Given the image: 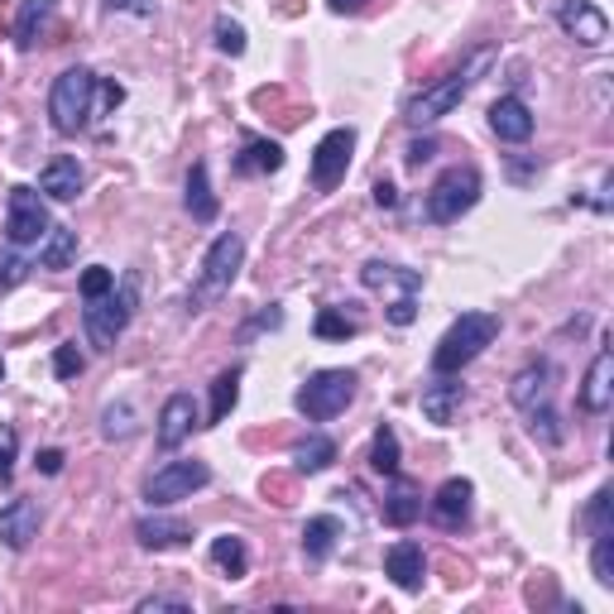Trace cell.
<instances>
[{
  "label": "cell",
  "mask_w": 614,
  "mask_h": 614,
  "mask_svg": "<svg viewBox=\"0 0 614 614\" xmlns=\"http://www.w3.org/2000/svg\"><path fill=\"white\" fill-rule=\"evenodd\" d=\"M188 212H192V221H202V226H212L216 212H221V207H216L207 164H192V173H188Z\"/></svg>",
  "instance_id": "cell-27"
},
{
  "label": "cell",
  "mask_w": 614,
  "mask_h": 614,
  "mask_svg": "<svg viewBox=\"0 0 614 614\" xmlns=\"http://www.w3.org/2000/svg\"><path fill=\"white\" fill-rule=\"evenodd\" d=\"M82 183H87V173H82V164L72 159V154H58V159L39 173V192L53 202H72L82 192Z\"/></svg>",
  "instance_id": "cell-20"
},
{
  "label": "cell",
  "mask_w": 614,
  "mask_h": 614,
  "mask_svg": "<svg viewBox=\"0 0 614 614\" xmlns=\"http://www.w3.org/2000/svg\"><path fill=\"white\" fill-rule=\"evenodd\" d=\"M356 370H317V375H308V384L298 389V413L308 418V423H332L336 413H346V404L356 399Z\"/></svg>",
  "instance_id": "cell-7"
},
{
  "label": "cell",
  "mask_w": 614,
  "mask_h": 614,
  "mask_svg": "<svg viewBox=\"0 0 614 614\" xmlns=\"http://www.w3.org/2000/svg\"><path fill=\"white\" fill-rule=\"evenodd\" d=\"M63 461H68V456L58 452V447H44V452H39V471H44V475H58V471H63Z\"/></svg>",
  "instance_id": "cell-47"
},
{
  "label": "cell",
  "mask_w": 614,
  "mask_h": 614,
  "mask_svg": "<svg viewBox=\"0 0 614 614\" xmlns=\"http://www.w3.org/2000/svg\"><path fill=\"white\" fill-rule=\"evenodd\" d=\"M207 485H212L207 461H164L159 471L144 480V499H149L154 509H168V504L192 499L197 490H207Z\"/></svg>",
  "instance_id": "cell-8"
},
{
  "label": "cell",
  "mask_w": 614,
  "mask_h": 614,
  "mask_svg": "<svg viewBox=\"0 0 614 614\" xmlns=\"http://www.w3.org/2000/svg\"><path fill=\"white\" fill-rule=\"evenodd\" d=\"M48 207H44V197L34 188H10V197H5V236H10V245L24 250V245H39V240L48 236Z\"/></svg>",
  "instance_id": "cell-9"
},
{
  "label": "cell",
  "mask_w": 614,
  "mask_h": 614,
  "mask_svg": "<svg viewBox=\"0 0 614 614\" xmlns=\"http://www.w3.org/2000/svg\"><path fill=\"white\" fill-rule=\"evenodd\" d=\"M82 370H87V356L77 351V341H63V346H58V351H53V375H58V380H77Z\"/></svg>",
  "instance_id": "cell-38"
},
{
  "label": "cell",
  "mask_w": 614,
  "mask_h": 614,
  "mask_svg": "<svg viewBox=\"0 0 614 614\" xmlns=\"http://www.w3.org/2000/svg\"><path fill=\"white\" fill-rule=\"evenodd\" d=\"M610 404H614V356H610V346H600L581 380V408L586 413H605Z\"/></svg>",
  "instance_id": "cell-18"
},
{
  "label": "cell",
  "mask_w": 614,
  "mask_h": 614,
  "mask_svg": "<svg viewBox=\"0 0 614 614\" xmlns=\"http://www.w3.org/2000/svg\"><path fill=\"white\" fill-rule=\"evenodd\" d=\"M610 504H614V490L600 485L595 499H591V509H586V523H591V533H600V528H614V523H610Z\"/></svg>",
  "instance_id": "cell-41"
},
{
  "label": "cell",
  "mask_w": 614,
  "mask_h": 614,
  "mask_svg": "<svg viewBox=\"0 0 614 614\" xmlns=\"http://www.w3.org/2000/svg\"><path fill=\"white\" fill-rule=\"evenodd\" d=\"M490 130L504 140V144H528L533 140V111H528L523 96H499L490 106Z\"/></svg>",
  "instance_id": "cell-16"
},
{
  "label": "cell",
  "mask_w": 614,
  "mask_h": 614,
  "mask_svg": "<svg viewBox=\"0 0 614 614\" xmlns=\"http://www.w3.org/2000/svg\"><path fill=\"white\" fill-rule=\"evenodd\" d=\"M53 15H58V0H24L20 15H15V44L20 48H34L48 34Z\"/></svg>",
  "instance_id": "cell-24"
},
{
  "label": "cell",
  "mask_w": 614,
  "mask_h": 614,
  "mask_svg": "<svg viewBox=\"0 0 614 614\" xmlns=\"http://www.w3.org/2000/svg\"><path fill=\"white\" fill-rule=\"evenodd\" d=\"M240 380H245V370H240V365L221 370V375L212 380V413H207V423H202V428H221L226 418L236 413V404H240Z\"/></svg>",
  "instance_id": "cell-26"
},
{
  "label": "cell",
  "mask_w": 614,
  "mask_h": 614,
  "mask_svg": "<svg viewBox=\"0 0 614 614\" xmlns=\"http://www.w3.org/2000/svg\"><path fill=\"white\" fill-rule=\"evenodd\" d=\"M72 260H77V231H72V226H48L39 264L44 269H68Z\"/></svg>",
  "instance_id": "cell-30"
},
{
  "label": "cell",
  "mask_w": 614,
  "mask_h": 614,
  "mask_svg": "<svg viewBox=\"0 0 614 614\" xmlns=\"http://www.w3.org/2000/svg\"><path fill=\"white\" fill-rule=\"evenodd\" d=\"M523 418H528V432H533L543 447H562V442H567V423H562V413L552 408V399L523 408Z\"/></svg>",
  "instance_id": "cell-29"
},
{
  "label": "cell",
  "mask_w": 614,
  "mask_h": 614,
  "mask_svg": "<svg viewBox=\"0 0 614 614\" xmlns=\"http://www.w3.org/2000/svg\"><path fill=\"white\" fill-rule=\"evenodd\" d=\"M135 308H140V274L135 269L120 274V284L111 293L87 298V308H82V332H87L92 351H116V341L125 336Z\"/></svg>",
  "instance_id": "cell-2"
},
{
  "label": "cell",
  "mask_w": 614,
  "mask_h": 614,
  "mask_svg": "<svg viewBox=\"0 0 614 614\" xmlns=\"http://www.w3.org/2000/svg\"><path fill=\"white\" fill-rule=\"evenodd\" d=\"M106 10H130V15H140V20H149L154 10H159V0H106Z\"/></svg>",
  "instance_id": "cell-44"
},
{
  "label": "cell",
  "mask_w": 614,
  "mask_h": 614,
  "mask_svg": "<svg viewBox=\"0 0 614 614\" xmlns=\"http://www.w3.org/2000/svg\"><path fill=\"white\" fill-rule=\"evenodd\" d=\"M116 288V269H106V264H92V269H82V298H101Z\"/></svg>",
  "instance_id": "cell-40"
},
{
  "label": "cell",
  "mask_w": 614,
  "mask_h": 614,
  "mask_svg": "<svg viewBox=\"0 0 614 614\" xmlns=\"http://www.w3.org/2000/svg\"><path fill=\"white\" fill-rule=\"evenodd\" d=\"M557 24H562V34L567 39H576L581 48H600L610 39V20H605V10L595 5V0H557Z\"/></svg>",
  "instance_id": "cell-11"
},
{
  "label": "cell",
  "mask_w": 614,
  "mask_h": 614,
  "mask_svg": "<svg viewBox=\"0 0 614 614\" xmlns=\"http://www.w3.org/2000/svg\"><path fill=\"white\" fill-rule=\"evenodd\" d=\"M130 432H135V404H130V399L106 404V413H101V437H106V442H125Z\"/></svg>",
  "instance_id": "cell-34"
},
{
  "label": "cell",
  "mask_w": 614,
  "mask_h": 614,
  "mask_svg": "<svg viewBox=\"0 0 614 614\" xmlns=\"http://www.w3.org/2000/svg\"><path fill=\"white\" fill-rule=\"evenodd\" d=\"M336 538H341V519H332V514H317V519L303 523V552L308 562H327L336 552Z\"/></svg>",
  "instance_id": "cell-28"
},
{
  "label": "cell",
  "mask_w": 614,
  "mask_h": 614,
  "mask_svg": "<svg viewBox=\"0 0 614 614\" xmlns=\"http://www.w3.org/2000/svg\"><path fill=\"white\" fill-rule=\"evenodd\" d=\"M135 538H140V547H149V552H168V547H183L192 543V528L183 519H140L135 523Z\"/></svg>",
  "instance_id": "cell-21"
},
{
  "label": "cell",
  "mask_w": 614,
  "mask_h": 614,
  "mask_svg": "<svg viewBox=\"0 0 614 614\" xmlns=\"http://www.w3.org/2000/svg\"><path fill=\"white\" fill-rule=\"evenodd\" d=\"M509 399H514V408H533V404L552 399V365H547V360H538V365H523L519 375H514Z\"/></svg>",
  "instance_id": "cell-22"
},
{
  "label": "cell",
  "mask_w": 614,
  "mask_h": 614,
  "mask_svg": "<svg viewBox=\"0 0 614 614\" xmlns=\"http://www.w3.org/2000/svg\"><path fill=\"white\" fill-rule=\"evenodd\" d=\"M360 284L384 293V288H399V293H418L423 288V274L418 269H404V264H384V260H370L365 269H360Z\"/></svg>",
  "instance_id": "cell-23"
},
{
  "label": "cell",
  "mask_w": 614,
  "mask_h": 614,
  "mask_svg": "<svg viewBox=\"0 0 614 614\" xmlns=\"http://www.w3.org/2000/svg\"><path fill=\"white\" fill-rule=\"evenodd\" d=\"M15 456H20V432L0 423V485H10V475H15Z\"/></svg>",
  "instance_id": "cell-39"
},
{
  "label": "cell",
  "mask_w": 614,
  "mask_h": 614,
  "mask_svg": "<svg viewBox=\"0 0 614 614\" xmlns=\"http://www.w3.org/2000/svg\"><path fill=\"white\" fill-rule=\"evenodd\" d=\"M499 336L495 312H461L447 332H442L437 351H432V375H461L471 360L485 356V346Z\"/></svg>",
  "instance_id": "cell-4"
},
{
  "label": "cell",
  "mask_w": 614,
  "mask_h": 614,
  "mask_svg": "<svg viewBox=\"0 0 614 614\" xmlns=\"http://www.w3.org/2000/svg\"><path fill=\"white\" fill-rule=\"evenodd\" d=\"M471 499H475V485L466 475L442 480V490L432 495V519L456 533V528H466V519H471Z\"/></svg>",
  "instance_id": "cell-15"
},
{
  "label": "cell",
  "mask_w": 614,
  "mask_h": 614,
  "mask_svg": "<svg viewBox=\"0 0 614 614\" xmlns=\"http://www.w3.org/2000/svg\"><path fill=\"white\" fill-rule=\"evenodd\" d=\"M384 317H389L394 327H413L418 322V293H399L389 308H384Z\"/></svg>",
  "instance_id": "cell-42"
},
{
  "label": "cell",
  "mask_w": 614,
  "mask_h": 614,
  "mask_svg": "<svg viewBox=\"0 0 614 614\" xmlns=\"http://www.w3.org/2000/svg\"><path fill=\"white\" fill-rule=\"evenodd\" d=\"M327 5L336 10V15H356V10L365 5V0H327Z\"/></svg>",
  "instance_id": "cell-49"
},
{
  "label": "cell",
  "mask_w": 614,
  "mask_h": 614,
  "mask_svg": "<svg viewBox=\"0 0 614 614\" xmlns=\"http://www.w3.org/2000/svg\"><path fill=\"white\" fill-rule=\"evenodd\" d=\"M336 461V442L332 437H322V432H312L308 442H298V452H293V466L303 475H317V471H327V466Z\"/></svg>",
  "instance_id": "cell-32"
},
{
  "label": "cell",
  "mask_w": 614,
  "mask_h": 614,
  "mask_svg": "<svg viewBox=\"0 0 614 614\" xmlns=\"http://www.w3.org/2000/svg\"><path fill=\"white\" fill-rule=\"evenodd\" d=\"M154 610H192L188 600H178V595H149V600H140V614H154Z\"/></svg>",
  "instance_id": "cell-45"
},
{
  "label": "cell",
  "mask_w": 614,
  "mask_h": 614,
  "mask_svg": "<svg viewBox=\"0 0 614 614\" xmlns=\"http://www.w3.org/2000/svg\"><path fill=\"white\" fill-rule=\"evenodd\" d=\"M192 428H202L197 423V399H192V394H168L164 399V408H159V432H154V437H159V447L164 452H178L183 447V442L192 437Z\"/></svg>",
  "instance_id": "cell-12"
},
{
  "label": "cell",
  "mask_w": 614,
  "mask_h": 614,
  "mask_svg": "<svg viewBox=\"0 0 614 614\" xmlns=\"http://www.w3.org/2000/svg\"><path fill=\"white\" fill-rule=\"evenodd\" d=\"M418 404H423V418H428V423L452 428V423H456V413H461V404H466V384L456 380V375H437V380H428V384H423Z\"/></svg>",
  "instance_id": "cell-13"
},
{
  "label": "cell",
  "mask_w": 614,
  "mask_h": 614,
  "mask_svg": "<svg viewBox=\"0 0 614 614\" xmlns=\"http://www.w3.org/2000/svg\"><path fill=\"white\" fill-rule=\"evenodd\" d=\"M370 471L380 475H399V432H394L389 423L375 428V442H370Z\"/></svg>",
  "instance_id": "cell-33"
},
{
  "label": "cell",
  "mask_w": 614,
  "mask_h": 614,
  "mask_svg": "<svg viewBox=\"0 0 614 614\" xmlns=\"http://www.w3.org/2000/svg\"><path fill=\"white\" fill-rule=\"evenodd\" d=\"M212 34H216V48H221L226 58H240V53H245V24H240V20H231V15H216Z\"/></svg>",
  "instance_id": "cell-37"
},
{
  "label": "cell",
  "mask_w": 614,
  "mask_h": 614,
  "mask_svg": "<svg viewBox=\"0 0 614 614\" xmlns=\"http://www.w3.org/2000/svg\"><path fill=\"white\" fill-rule=\"evenodd\" d=\"M432 154H437V140H413V144H408V164H413V168H423L428 159H432Z\"/></svg>",
  "instance_id": "cell-46"
},
{
  "label": "cell",
  "mask_w": 614,
  "mask_h": 614,
  "mask_svg": "<svg viewBox=\"0 0 614 614\" xmlns=\"http://www.w3.org/2000/svg\"><path fill=\"white\" fill-rule=\"evenodd\" d=\"M240 264H245V240H240L236 231L216 236V240H212V250L202 255L197 284L188 288V312H202V308L221 303V298L231 293V284H236V274H240Z\"/></svg>",
  "instance_id": "cell-5"
},
{
  "label": "cell",
  "mask_w": 614,
  "mask_h": 614,
  "mask_svg": "<svg viewBox=\"0 0 614 614\" xmlns=\"http://www.w3.org/2000/svg\"><path fill=\"white\" fill-rule=\"evenodd\" d=\"M375 207H399V188H394L389 178H380L375 183Z\"/></svg>",
  "instance_id": "cell-48"
},
{
  "label": "cell",
  "mask_w": 614,
  "mask_h": 614,
  "mask_svg": "<svg viewBox=\"0 0 614 614\" xmlns=\"http://www.w3.org/2000/svg\"><path fill=\"white\" fill-rule=\"evenodd\" d=\"M384 571L394 576V586L399 591H423V576H428V552L418 543H394L389 552H384Z\"/></svg>",
  "instance_id": "cell-17"
},
{
  "label": "cell",
  "mask_w": 614,
  "mask_h": 614,
  "mask_svg": "<svg viewBox=\"0 0 614 614\" xmlns=\"http://www.w3.org/2000/svg\"><path fill=\"white\" fill-rule=\"evenodd\" d=\"M212 562L221 567L231 581H240V576L250 571V552H245V538H236V533H221V538H212Z\"/></svg>",
  "instance_id": "cell-31"
},
{
  "label": "cell",
  "mask_w": 614,
  "mask_h": 614,
  "mask_svg": "<svg viewBox=\"0 0 614 614\" xmlns=\"http://www.w3.org/2000/svg\"><path fill=\"white\" fill-rule=\"evenodd\" d=\"M490 58H495V53H490V48H480L471 63H461V68L442 72L437 82H428V87L418 92V96H408L404 120H408L413 130H428V125H437V120H447V116L456 111V106L466 101V92H471L475 82H480V72L490 68Z\"/></svg>",
  "instance_id": "cell-1"
},
{
  "label": "cell",
  "mask_w": 614,
  "mask_h": 614,
  "mask_svg": "<svg viewBox=\"0 0 614 614\" xmlns=\"http://www.w3.org/2000/svg\"><path fill=\"white\" fill-rule=\"evenodd\" d=\"M595 543H591V571H595V581L605 586H614V528H600V533H591Z\"/></svg>",
  "instance_id": "cell-35"
},
{
  "label": "cell",
  "mask_w": 614,
  "mask_h": 614,
  "mask_svg": "<svg viewBox=\"0 0 614 614\" xmlns=\"http://www.w3.org/2000/svg\"><path fill=\"white\" fill-rule=\"evenodd\" d=\"M423 519V495H418V485H408V480L394 475V490L384 495V523L389 528H408Z\"/></svg>",
  "instance_id": "cell-25"
},
{
  "label": "cell",
  "mask_w": 614,
  "mask_h": 614,
  "mask_svg": "<svg viewBox=\"0 0 614 614\" xmlns=\"http://www.w3.org/2000/svg\"><path fill=\"white\" fill-rule=\"evenodd\" d=\"M231 168L240 178L279 173V168H284V144L279 140H264V135H245V144H240V154H236Z\"/></svg>",
  "instance_id": "cell-19"
},
{
  "label": "cell",
  "mask_w": 614,
  "mask_h": 614,
  "mask_svg": "<svg viewBox=\"0 0 614 614\" xmlns=\"http://www.w3.org/2000/svg\"><path fill=\"white\" fill-rule=\"evenodd\" d=\"M480 188H485V183H480V168H475V164H452L447 173L432 183L428 202H423L428 221H437V226L461 221V216L480 202Z\"/></svg>",
  "instance_id": "cell-6"
},
{
  "label": "cell",
  "mask_w": 614,
  "mask_h": 614,
  "mask_svg": "<svg viewBox=\"0 0 614 614\" xmlns=\"http://www.w3.org/2000/svg\"><path fill=\"white\" fill-rule=\"evenodd\" d=\"M29 279V264H24L20 255H0V293L5 288H15V284H24Z\"/></svg>",
  "instance_id": "cell-43"
},
{
  "label": "cell",
  "mask_w": 614,
  "mask_h": 614,
  "mask_svg": "<svg viewBox=\"0 0 614 614\" xmlns=\"http://www.w3.org/2000/svg\"><path fill=\"white\" fill-rule=\"evenodd\" d=\"M96 96H101V77L92 68H68L53 77L48 92V125L58 135H82L96 116Z\"/></svg>",
  "instance_id": "cell-3"
},
{
  "label": "cell",
  "mask_w": 614,
  "mask_h": 614,
  "mask_svg": "<svg viewBox=\"0 0 614 614\" xmlns=\"http://www.w3.org/2000/svg\"><path fill=\"white\" fill-rule=\"evenodd\" d=\"M351 154H356V130L351 125L327 130V135L317 140V149H312V188L332 192L346 178V168H351Z\"/></svg>",
  "instance_id": "cell-10"
},
{
  "label": "cell",
  "mask_w": 614,
  "mask_h": 614,
  "mask_svg": "<svg viewBox=\"0 0 614 614\" xmlns=\"http://www.w3.org/2000/svg\"><path fill=\"white\" fill-rule=\"evenodd\" d=\"M312 332H317L322 341H346V336H356V332H360V322H356V317H346V312H336V308H322V312H317V322H312Z\"/></svg>",
  "instance_id": "cell-36"
},
{
  "label": "cell",
  "mask_w": 614,
  "mask_h": 614,
  "mask_svg": "<svg viewBox=\"0 0 614 614\" xmlns=\"http://www.w3.org/2000/svg\"><path fill=\"white\" fill-rule=\"evenodd\" d=\"M0 380H5V360H0Z\"/></svg>",
  "instance_id": "cell-50"
},
{
  "label": "cell",
  "mask_w": 614,
  "mask_h": 614,
  "mask_svg": "<svg viewBox=\"0 0 614 614\" xmlns=\"http://www.w3.org/2000/svg\"><path fill=\"white\" fill-rule=\"evenodd\" d=\"M44 528V509L34 499H10L5 509H0V543H5L10 552H24L39 538Z\"/></svg>",
  "instance_id": "cell-14"
}]
</instances>
